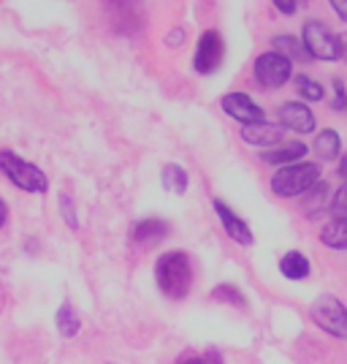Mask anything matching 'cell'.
Wrapping results in <instances>:
<instances>
[{
  "instance_id": "6da1fadb",
  "label": "cell",
  "mask_w": 347,
  "mask_h": 364,
  "mask_svg": "<svg viewBox=\"0 0 347 364\" xmlns=\"http://www.w3.org/2000/svg\"><path fill=\"white\" fill-rule=\"evenodd\" d=\"M155 280L158 289L168 299H184L193 289V264L190 256L182 250H168L155 261Z\"/></svg>"
},
{
  "instance_id": "7a4b0ae2",
  "label": "cell",
  "mask_w": 347,
  "mask_h": 364,
  "mask_svg": "<svg viewBox=\"0 0 347 364\" xmlns=\"http://www.w3.org/2000/svg\"><path fill=\"white\" fill-rule=\"evenodd\" d=\"M320 182V166L302 161L293 166H282L272 174V191L282 198L307 196L312 188Z\"/></svg>"
},
{
  "instance_id": "3957f363",
  "label": "cell",
  "mask_w": 347,
  "mask_h": 364,
  "mask_svg": "<svg viewBox=\"0 0 347 364\" xmlns=\"http://www.w3.org/2000/svg\"><path fill=\"white\" fill-rule=\"evenodd\" d=\"M302 44L309 52V58H315V60H323V63L342 60V36H336L326 22H317V19L304 22Z\"/></svg>"
},
{
  "instance_id": "277c9868",
  "label": "cell",
  "mask_w": 347,
  "mask_h": 364,
  "mask_svg": "<svg viewBox=\"0 0 347 364\" xmlns=\"http://www.w3.org/2000/svg\"><path fill=\"white\" fill-rule=\"evenodd\" d=\"M0 171L14 182L16 188H22L28 193H46V188H49L44 171L11 150H0Z\"/></svg>"
},
{
  "instance_id": "5b68a950",
  "label": "cell",
  "mask_w": 347,
  "mask_h": 364,
  "mask_svg": "<svg viewBox=\"0 0 347 364\" xmlns=\"http://www.w3.org/2000/svg\"><path fill=\"white\" fill-rule=\"evenodd\" d=\"M309 316L315 321V326H320L326 334H331L336 340H347V304L342 299H336L334 294H320Z\"/></svg>"
},
{
  "instance_id": "8992f818",
  "label": "cell",
  "mask_w": 347,
  "mask_h": 364,
  "mask_svg": "<svg viewBox=\"0 0 347 364\" xmlns=\"http://www.w3.org/2000/svg\"><path fill=\"white\" fill-rule=\"evenodd\" d=\"M253 74H255V82L260 87L277 90L293 76V63L287 60L285 55H280V52H263V55L255 58Z\"/></svg>"
},
{
  "instance_id": "52a82bcc",
  "label": "cell",
  "mask_w": 347,
  "mask_h": 364,
  "mask_svg": "<svg viewBox=\"0 0 347 364\" xmlns=\"http://www.w3.org/2000/svg\"><path fill=\"white\" fill-rule=\"evenodd\" d=\"M223 58H226V41H223V36L217 31H206L198 38L193 68H196L198 74L209 76L223 65Z\"/></svg>"
},
{
  "instance_id": "ba28073f",
  "label": "cell",
  "mask_w": 347,
  "mask_h": 364,
  "mask_svg": "<svg viewBox=\"0 0 347 364\" xmlns=\"http://www.w3.org/2000/svg\"><path fill=\"white\" fill-rule=\"evenodd\" d=\"M220 107H223V112H226L228 117L239 120L242 125H258V122H266V112L258 107L247 92H228V95H223Z\"/></svg>"
},
{
  "instance_id": "9c48e42d",
  "label": "cell",
  "mask_w": 347,
  "mask_h": 364,
  "mask_svg": "<svg viewBox=\"0 0 347 364\" xmlns=\"http://www.w3.org/2000/svg\"><path fill=\"white\" fill-rule=\"evenodd\" d=\"M280 125L287 128V131H293V134H312L317 120L307 104H302V101H285L280 107Z\"/></svg>"
},
{
  "instance_id": "30bf717a",
  "label": "cell",
  "mask_w": 347,
  "mask_h": 364,
  "mask_svg": "<svg viewBox=\"0 0 347 364\" xmlns=\"http://www.w3.org/2000/svg\"><path fill=\"white\" fill-rule=\"evenodd\" d=\"M214 213H217L220 223H223V228H226V234L233 240V242H239V245H253V242H255V237H253L250 226H247L242 218H239V215L228 207L223 198H214Z\"/></svg>"
},
{
  "instance_id": "8fae6325",
  "label": "cell",
  "mask_w": 347,
  "mask_h": 364,
  "mask_svg": "<svg viewBox=\"0 0 347 364\" xmlns=\"http://www.w3.org/2000/svg\"><path fill=\"white\" fill-rule=\"evenodd\" d=\"M309 147L304 141H285V144H277L272 150L260 152V161L269 164V166H293V164H302V158H307Z\"/></svg>"
},
{
  "instance_id": "7c38bea8",
  "label": "cell",
  "mask_w": 347,
  "mask_h": 364,
  "mask_svg": "<svg viewBox=\"0 0 347 364\" xmlns=\"http://www.w3.org/2000/svg\"><path fill=\"white\" fill-rule=\"evenodd\" d=\"M242 139L255 147H277L282 141V125L274 122H258V125H242Z\"/></svg>"
},
{
  "instance_id": "4fadbf2b",
  "label": "cell",
  "mask_w": 347,
  "mask_h": 364,
  "mask_svg": "<svg viewBox=\"0 0 347 364\" xmlns=\"http://www.w3.org/2000/svg\"><path fill=\"white\" fill-rule=\"evenodd\" d=\"M168 234H171V228H168L166 220H160V218H147V220H138L133 231H131V240L136 245H155V242H163Z\"/></svg>"
},
{
  "instance_id": "5bb4252c",
  "label": "cell",
  "mask_w": 347,
  "mask_h": 364,
  "mask_svg": "<svg viewBox=\"0 0 347 364\" xmlns=\"http://www.w3.org/2000/svg\"><path fill=\"white\" fill-rule=\"evenodd\" d=\"M315 155L320 161H329V164L342 158V136H339V131L323 128L315 136Z\"/></svg>"
},
{
  "instance_id": "9a60e30c",
  "label": "cell",
  "mask_w": 347,
  "mask_h": 364,
  "mask_svg": "<svg viewBox=\"0 0 347 364\" xmlns=\"http://www.w3.org/2000/svg\"><path fill=\"white\" fill-rule=\"evenodd\" d=\"M280 272L287 280H304V277H309V272H312V264H309V258L304 256V253L290 250V253H285V256L280 258Z\"/></svg>"
},
{
  "instance_id": "2e32d148",
  "label": "cell",
  "mask_w": 347,
  "mask_h": 364,
  "mask_svg": "<svg viewBox=\"0 0 347 364\" xmlns=\"http://www.w3.org/2000/svg\"><path fill=\"white\" fill-rule=\"evenodd\" d=\"M320 242L331 250H347V218H331L320 228Z\"/></svg>"
},
{
  "instance_id": "e0dca14e",
  "label": "cell",
  "mask_w": 347,
  "mask_h": 364,
  "mask_svg": "<svg viewBox=\"0 0 347 364\" xmlns=\"http://www.w3.org/2000/svg\"><path fill=\"white\" fill-rule=\"evenodd\" d=\"M272 46H274V52L285 55L290 63L293 60H312V58H309V52L304 49L302 41H299V38H293V36H274Z\"/></svg>"
},
{
  "instance_id": "ac0fdd59",
  "label": "cell",
  "mask_w": 347,
  "mask_h": 364,
  "mask_svg": "<svg viewBox=\"0 0 347 364\" xmlns=\"http://www.w3.org/2000/svg\"><path fill=\"white\" fill-rule=\"evenodd\" d=\"M163 188L166 191H174V193H184L187 188H190V177H187V171L182 166H177V164H168L166 168H163Z\"/></svg>"
},
{
  "instance_id": "d6986e66",
  "label": "cell",
  "mask_w": 347,
  "mask_h": 364,
  "mask_svg": "<svg viewBox=\"0 0 347 364\" xmlns=\"http://www.w3.org/2000/svg\"><path fill=\"white\" fill-rule=\"evenodd\" d=\"M79 329H82V318L76 316L74 307L65 302L60 310H57V332H60L62 337H74Z\"/></svg>"
},
{
  "instance_id": "ffe728a7",
  "label": "cell",
  "mask_w": 347,
  "mask_h": 364,
  "mask_svg": "<svg viewBox=\"0 0 347 364\" xmlns=\"http://www.w3.org/2000/svg\"><path fill=\"white\" fill-rule=\"evenodd\" d=\"M296 90H299V95H302L304 101H323V85L320 82H315L312 76H307V74H299L296 79Z\"/></svg>"
},
{
  "instance_id": "44dd1931",
  "label": "cell",
  "mask_w": 347,
  "mask_h": 364,
  "mask_svg": "<svg viewBox=\"0 0 347 364\" xmlns=\"http://www.w3.org/2000/svg\"><path fill=\"white\" fill-rule=\"evenodd\" d=\"M211 299H217V302L236 304V307H247V299H244V294L236 289V286H231V283H223V286H217V289L211 291Z\"/></svg>"
},
{
  "instance_id": "7402d4cb",
  "label": "cell",
  "mask_w": 347,
  "mask_h": 364,
  "mask_svg": "<svg viewBox=\"0 0 347 364\" xmlns=\"http://www.w3.org/2000/svg\"><path fill=\"white\" fill-rule=\"evenodd\" d=\"M329 213H331V218H347V182L331 196V201H329Z\"/></svg>"
},
{
  "instance_id": "603a6c76",
  "label": "cell",
  "mask_w": 347,
  "mask_h": 364,
  "mask_svg": "<svg viewBox=\"0 0 347 364\" xmlns=\"http://www.w3.org/2000/svg\"><path fill=\"white\" fill-rule=\"evenodd\" d=\"M331 109H334V112H345V109H347V90H345V82H342V79H334Z\"/></svg>"
},
{
  "instance_id": "cb8c5ba5",
  "label": "cell",
  "mask_w": 347,
  "mask_h": 364,
  "mask_svg": "<svg viewBox=\"0 0 347 364\" xmlns=\"http://www.w3.org/2000/svg\"><path fill=\"white\" fill-rule=\"evenodd\" d=\"M60 215L65 218V223H68L71 228H79V218H76V210H74V198L65 196V193L60 196Z\"/></svg>"
},
{
  "instance_id": "d4e9b609",
  "label": "cell",
  "mask_w": 347,
  "mask_h": 364,
  "mask_svg": "<svg viewBox=\"0 0 347 364\" xmlns=\"http://www.w3.org/2000/svg\"><path fill=\"white\" fill-rule=\"evenodd\" d=\"M274 6H277L280 14H296L299 11V3L296 0H274Z\"/></svg>"
},
{
  "instance_id": "484cf974",
  "label": "cell",
  "mask_w": 347,
  "mask_h": 364,
  "mask_svg": "<svg viewBox=\"0 0 347 364\" xmlns=\"http://www.w3.org/2000/svg\"><path fill=\"white\" fill-rule=\"evenodd\" d=\"M329 6L334 9V14L339 16V19H342V22L347 25V0H331Z\"/></svg>"
},
{
  "instance_id": "4316f807",
  "label": "cell",
  "mask_w": 347,
  "mask_h": 364,
  "mask_svg": "<svg viewBox=\"0 0 347 364\" xmlns=\"http://www.w3.org/2000/svg\"><path fill=\"white\" fill-rule=\"evenodd\" d=\"M177 364H206V359H204V356H196L193 350H184L180 359H177Z\"/></svg>"
},
{
  "instance_id": "83f0119b",
  "label": "cell",
  "mask_w": 347,
  "mask_h": 364,
  "mask_svg": "<svg viewBox=\"0 0 347 364\" xmlns=\"http://www.w3.org/2000/svg\"><path fill=\"white\" fill-rule=\"evenodd\" d=\"M336 174H339V180L347 182V152L339 158V164H336Z\"/></svg>"
},
{
  "instance_id": "f1b7e54d",
  "label": "cell",
  "mask_w": 347,
  "mask_h": 364,
  "mask_svg": "<svg viewBox=\"0 0 347 364\" xmlns=\"http://www.w3.org/2000/svg\"><path fill=\"white\" fill-rule=\"evenodd\" d=\"M182 38H184V33H182V31L168 33V36H166V44H168V46H171V44H182Z\"/></svg>"
},
{
  "instance_id": "f546056e",
  "label": "cell",
  "mask_w": 347,
  "mask_h": 364,
  "mask_svg": "<svg viewBox=\"0 0 347 364\" xmlns=\"http://www.w3.org/2000/svg\"><path fill=\"white\" fill-rule=\"evenodd\" d=\"M6 220H9V207H6V201L0 198V228L6 226Z\"/></svg>"
},
{
  "instance_id": "4dcf8cb0",
  "label": "cell",
  "mask_w": 347,
  "mask_h": 364,
  "mask_svg": "<svg viewBox=\"0 0 347 364\" xmlns=\"http://www.w3.org/2000/svg\"><path fill=\"white\" fill-rule=\"evenodd\" d=\"M342 60L347 63V33L342 36Z\"/></svg>"
}]
</instances>
